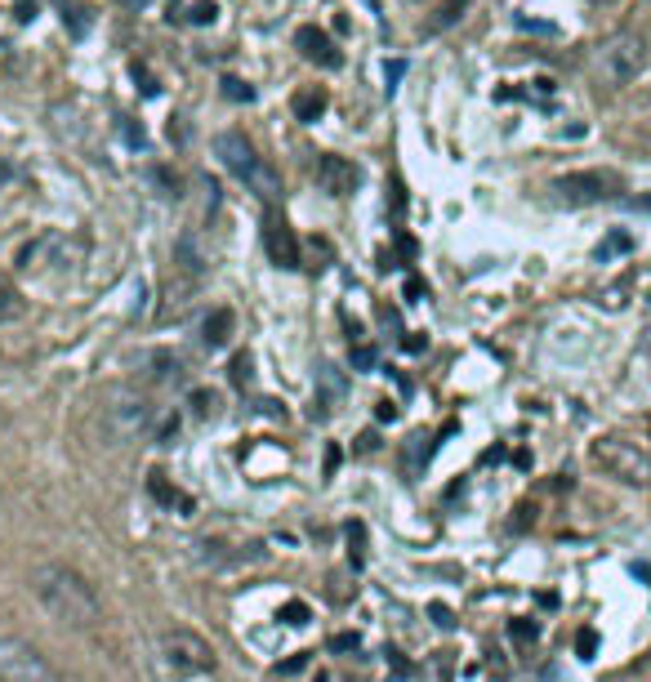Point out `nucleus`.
Masks as SVG:
<instances>
[{
  "label": "nucleus",
  "instance_id": "obj_3",
  "mask_svg": "<svg viewBox=\"0 0 651 682\" xmlns=\"http://www.w3.org/2000/svg\"><path fill=\"white\" fill-rule=\"evenodd\" d=\"M215 157L224 161V170L237 179V183H245L259 201H277L282 196V174L254 152V144L245 139L241 129H224L219 139H215Z\"/></svg>",
  "mask_w": 651,
  "mask_h": 682
},
{
  "label": "nucleus",
  "instance_id": "obj_31",
  "mask_svg": "<svg viewBox=\"0 0 651 682\" xmlns=\"http://www.w3.org/2000/svg\"><path fill=\"white\" fill-rule=\"evenodd\" d=\"M27 19H36V5H32V0H23V5H19V23H27Z\"/></svg>",
  "mask_w": 651,
  "mask_h": 682
},
{
  "label": "nucleus",
  "instance_id": "obj_11",
  "mask_svg": "<svg viewBox=\"0 0 651 682\" xmlns=\"http://www.w3.org/2000/svg\"><path fill=\"white\" fill-rule=\"evenodd\" d=\"M295 49L308 58V62H317V67H326V72H335V67L344 62V54L335 49V41L326 36L321 27H299L295 32Z\"/></svg>",
  "mask_w": 651,
  "mask_h": 682
},
{
  "label": "nucleus",
  "instance_id": "obj_8",
  "mask_svg": "<svg viewBox=\"0 0 651 682\" xmlns=\"http://www.w3.org/2000/svg\"><path fill=\"white\" fill-rule=\"evenodd\" d=\"M594 459H598L612 477H625V482H647V455H642L633 442H625V437H603V442L594 446Z\"/></svg>",
  "mask_w": 651,
  "mask_h": 682
},
{
  "label": "nucleus",
  "instance_id": "obj_10",
  "mask_svg": "<svg viewBox=\"0 0 651 682\" xmlns=\"http://www.w3.org/2000/svg\"><path fill=\"white\" fill-rule=\"evenodd\" d=\"M264 241H269V254H273V263L277 268H299L304 263V250H299V237H295V228L286 224V219H269L264 224Z\"/></svg>",
  "mask_w": 651,
  "mask_h": 682
},
{
  "label": "nucleus",
  "instance_id": "obj_24",
  "mask_svg": "<svg viewBox=\"0 0 651 682\" xmlns=\"http://www.w3.org/2000/svg\"><path fill=\"white\" fill-rule=\"evenodd\" d=\"M402 77H407V62H402V58H393V62L384 67V81H388V90H398V81H402Z\"/></svg>",
  "mask_w": 651,
  "mask_h": 682
},
{
  "label": "nucleus",
  "instance_id": "obj_9",
  "mask_svg": "<svg viewBox=\"0 0 651 682\" xmlns=\"http://www.w3.org/2000/svg\"><path fill=\"white\" fill-rule=\"evenodd\" d=\"M312 179H317V187H321L326 196H353V192H357V183H362V170H357L349 157L326 152V157H317Z\"/></svg>",
  "mask_w": 651,
  "mask_h": 682
},
{
  "label": "nucleus",
  "instance_id": "obj_32",
  "mask_svg": "<svg viewBox=\"0 0 651 682\" xmlns=\"http://www.w3.org/2000/svg\"><path fill=\"white\" fill-rule=\"evenodd\" d=\"M121 5H125V10H148L152 0H121Z\"/></svg>",
  "mask_w": 651,
  "mask_h": 682
},
{
  "label": "nucleus",
  "instance_id": "obj_28",
  "mask_svg": "<svg viewBox=\"0 0 651 682\" xmlns=\"http://www.w3.org/2000/svg\"><path fill=\"white\" fill-rule=\"evenodd\" d=\"M232 379H237V384H245V379H250V357H245V353L232 362Z\"/></svg>",
  "mask_w": 651,
  "mask_h": 682
},
{
  "label": "nucleus",
  "instance_id": "obj_6",
  "mask_svg": "<svg viewBox=\"0 0 651 682\" xmlns=\"http://www.w3.org/2000/svg\"><path fill=\"white\" fill-rule=\"evenodd\" d=\"M161 656H165V664L179 678H202V673L215 669V647L202 634H192V629H170L161 638Z\"/></svg>",
  "mask_w": 651,
  "mask_h": 682
},
{
  "label": "nucleus",
  "instance_id": "obj_12",
  "mask_svg": "<svg viewBox=\"0 0 651 682\" xmlns=\"http://www.w3.org/2000/svg\"><path fill=\"white\" fill-rule=\"evenodd\" d=\"M174 272H179V277H187V282H202L206 272H210V259L202 254L197 232H183V237L174 241Z\"/></svg>",
  "mask_w": 651,
  "mask_h": 682
},
{
  "label": "nucleus",
  "instance_id": "obj_15",
  "mask_svg": "<svg viewBox=\"0 0 651 682\" xmlns=\"http://www.w3.org/2000/svg\"><path fill=\"white\" fill-rule=\"evenodd\" d=\"M290 112H295V121H317V116L326 112V90H317V86L299 90V94L290 99Z\"/></svg>",
  "mask_w": 651,
  "mask_h": 682
},
{
  "label": "nucleus",
  "instance_id": "obj_5",
  "mask_svg": "<svg viewBox=\"0 0 651 682\" xmlns=\"http://www.w3.org/2000/svg\"><path fill=\"white\" fill-rule=\"evenodd\" d=\"M558 206H603V201H616L625 192L616 170H575V174H558L549 183Z\"/></svg>",
  "mask_w": 651,
  "mask_h": 682
},
{
  "label": "nucleus",
  "instance_id": "obj_7",
  "mask_svg": "<svg viewBox=\"0 0 651 682\" xmlns=\"http://www.w3.org/2000/svg\"><path fill=\"white\" fill-rule=\"evenodd\" d=\"M0 682H58V669L41 656V647L23 638H0Z\"/></svg>",
  "mask_w": 651,
  "mask_h": 682
},
{
  "label": "nucleus",
  "instance_id": "obj_20",
  "mask_svg": "<svg viewBox=\"0 0 651 682\" xmlns=\"http://www.w3.org/2000/svg\"><path fill=\"white\" fill-rule=\"evenodd\" d=\"M121 134H125V144L129 148H148V134H144V125H135V121H129V116H121Z\"/></svg>",
  "mask_w": 651,
  "mask_h": 682
},
{
  "label": "nucleus",
  "instance_id": "obj_14",
  "mask_svg": "<svg viewBox=\"0 0 651 682\" xmlns=\"http://www.w3.org/2000/svg\"><path fill=\"white\" fill-rule=\"evenodd\" d=\"M27 312V299H23V291L0 272V321H19Z\"/></svg>",
  "mask_w": 651,
  "mask_h": 682
},
{
  "label": "nucleus",
  "instance_id": "obj_18",
  "mask_svg": "<svg viewBox=\"0 0 651 682\" xmlns=\"http://www.w3.org/2000/svg\"><path fill=\"white\" fill-rule=\"evenodd\" d=\"M215 19H219V5H215V0H197V5L187 10V23H192V27H210Z\"/></svg>",
  "mask_w": 651,
  "mask_h": 682
},
{
  "label": "nucleus",
  "instance_id": "obj_21",
  "mask_svg": "<svg viewBox=\"0 0 651 682\" xmlns=\"http://www.w3.org/2000/svg\"><path fill=\"white\" fill-rule=\"evenodd\" d=\"M192 406H197V416H215V406H219V397H215L210 388H192Z\"/></svg>",
  "mask_w": 651,
  "mask_h": 682
},
{
  "label": "nucleus",
  "instance_id": "obj_23",
  "mask_svg": "<svg viewBox=\"0 0 651 682\" xmlns=\"http://www.w3.org/2000/svg\"><path fill=\"white\" fill-rule=\"evenodd\" d=\"M513 23H517V27H523V32H540V36H553V32H558L553 23H540V19H527V14H517Z\"/></svg>",
  "mask_w": 651,
  "mask_h": 682
},
{
  "label": "nucleus",
  "instance_id": "obj_1",
  "mask_svg": "<svg viewBox=\"0 0 651 682\" xmlns=\"http://www.w3.org/2000/svg\"><path fill=\"white\" fill-rule=\"evenodd\" d=\"M32 593L36 602L49 611V621L68 625V629H94L103 621V602L94 593V584L68 567V562H45L32 576Z\"/></svg>",
  "mask_w": 651,
  "mask_h": 682
},
{
  "label": "nucleus",
  "instance_id": "obj_16",
  "mask_svg": "<svg viewBox=\"0 0 651 682\" xmlns=\"http://www.w3.org/2000/svg\"><path fill=\"white\" fill-rule=\"evenodd\" d=\"M232 326H237L232 308H215V312L206 317V344H210V349H224L228 334H232Z\"/></svg>",
  "mask_w": 651,
  "mask_h": 682
},
{
  "label": "nucleus",
  "instance_id": "obj_25",
  "mask_svg": "<svg viewBox=\"0 0 651 682\" xmlns=\"http://www.w3.org/2000/svg\"><path fill=\"white\" fill-rule=\"evenodd\" d=\"M135 81H139V86H144V94H148V99H152V94H157V90H161V86H157V81H152V77H148V67H139V62H135Z\"/></svg>",
  "mask_w": 651,
  "mask_h": 682
},
{
  "label": "nucleus",
  "instance_id": "obj_29",
  "mask_svg": "<svg viewBox=\"0 0 651 682\" xmlns=\"http://www.w3.org/2000/svg\"><path fill=\"white\" fill-rule=\"evenodd\" d=\"M625 206H629V211H642V215H651V196H625Z\"/></svg>",
  "mask_w": 651,
  "mask_h": 682
},
{
  "label": "nucleus",
  "instance_id": "obj_17",
  "mask_svg": "<svg viewBox=\"0 0 651 682\" xmlns=\"http://www.w3.org/2000/svg\"><path fill=\"white\" fill-rule=\"evenodd\" d=\"M629 250H633V237L616 228V232H612V237H607V241H603V246L594 250V259H598V263H607L612 254H629Z\"/></svg>",
  "mask_w": 651,
  "mask_h": 682
},
{
  "label": "nucleus",
  "instance_id": "obj_2",
  "mask_svg": "<svg viewBox=\"0 0 651 682\" xmlns=\"http://www.w3.org/2000/svg\"><path fill=\"white\" fill-rule=\"evenodd\" d=\"M152 420H157V406L148 401V393L116 384L103 393V406H99V437L103 446H129L152 429Z\"/></svg>",
  "mask_w": 651,
  "mask_h": 682
},
{
  "label": "nucleus",
  "instance_id": "obj_30",
  "mask_svg": "<svg viewBox=\"0 0 651 682\" xmlns=\"http://www.w3.org/2000/svg\"><path fill=\"white\" fill-rule=\"evenodd\" d=\"M85 27H90V19H85V10H77V14H72V32L85 36Z\"/></svg>",
  "mask_w": 651,
  "mask_h": 682
},
{
  "label": "nucleus",
  "instance_id": "obj_26",
  "mask_svg": "<svg viewBox=\"0 0 651 682\" xmlns=\"http://www.w3.org/2000/svg\"><path fill=\"white\" fill-rule=\"evenodd\" d=\"M170 437H179V416H170V420H165V424L157 429V442H161V446H165Z\"/></svg>",
  "mask_w": 651,
  "mask_h": 682
},
{
  "label": "nucleus",
  "instance_id": "obj_33",
  "mask_svg": "<svg viewBox=\"0 0 651 682\" xmlns=\"http://www.w3.org/2000/svg\"><path fill=\"white\" fill-rule=\"evenodd\" d=\"M362 5H366V10H375V14H379V0H362Z\"/></svg>",
  "mask_w": 651,
  "mask_h": 682
},
{
  "label": "nucleus",
  "instance_id": "obj_13",
  "mask_svg": "<svg viewBox=\"0 0 651 682\" xmlns=\"http://www.w3.org/2000/svg\"><path fill=\"white\" fill-rule=\"evenodd\" d=\"M465 10H469V0H442V5L433 10V19H424L420 36H442L446 27H455V23L465 19Z\"/></svg>",
  "mask_w": 651,
  "mask_h": 682
},
{
  "label": "nucleus",
  "instance_id": "obj_19",
  "mask_svg": "<svg viewBox=\"0 0 651 682\" xmlns=\"http://www.w3.org/2000/svg\"><path fill=\"white\" fill-rule=\"evenodd\" d=\"M224 99H232V103H254V90H250L241 77H224Z\"/></svg>",
  "mask_w": 651,
  "mask_h": 682
},
{
  "label": "nucleus",
  "instance_id": "obj_22",
  "mask_svg": "<svg viewBox=\"0 0 651 682\" xmlns=\"http://www.w3.org/2000/svg\"><path fill=\"white\" fill-rule=\"evenodd\" d=\"M375 362H379V353H375L370 344H357V349H353V366H357V371H375Z\"/></svg>",
  "mask_w": 651,
  "mask_h": 682
},
{
  "label": "nucleus",
  "instance_id": "obj_27",
  "mask_svg": "<svg viewBox=\"0 0 651 682\" xmlns=\"http://www.w3.org/2000/svg\"><path fill=\"white\" fill-rule=\"evenodd\" d=\"M402 295L415 304V299H424V282L420 277H407V286H402Z\"/></svg>",
  "mask_w": 651,
  "mask_h": 682
},
{
  "label": "nucleus",
  "instance_id": "obj_4",
  "mask_svg": "<svg viewBox=\"0 0 651 682\" xmlns=\"http://www.w3.org/2000/svg\"><path fill=\"white\" fill-rule=\"evenodd\" d=\"M647 67V41L638 32H616L594 49V81L607 90L629 86Z\"/></svg>",
  "mask_w": 651,
  "mask_h": 682
}]
</instances>
